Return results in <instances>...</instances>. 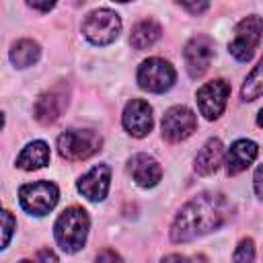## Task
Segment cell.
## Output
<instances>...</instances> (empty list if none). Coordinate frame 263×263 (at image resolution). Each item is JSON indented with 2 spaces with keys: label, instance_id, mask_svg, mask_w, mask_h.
Returning a JSON list of instances; mask_svg holds the SVG:
<instances>
[{
  "label": "cell",
  "instance_id": "obj_18",
  "mask_svg": "<svg viewBox=\"0 0 263 263\" xmlns=\"http://www.w3.org/2000/svg\"><path fill=\"white\" fill-rule=\"evenodd\" d=\"M49 162V146L41 140L27 144L16 156V166L23 171H37Z\"/></svg>",
  "mask_w": 263,
  "mask_h": 263
},
{
  "label": "cell",
  "instance_id": "obj_25",
  "mask_svg": "<svg viewBox=\"0 0 263 263\" xmlns=\"http://www.w3.org/2000/svg\"><path fill=\"white\" fill-rule=\"evenodd\" d=\"M95 263H121V257H119V253L115 249H103L97 255Z\"/></svg>",
  "mask_w": 263,
  "mask_h": 263
},
{
  "label": "cell",
  "instance_id": "obj_17",
  "mask_svg": "<svg viewBox=\"0 0 263 263\" xmlns=\"http://www.w3.org/2000/svg\"><path fill=\"white\" fill-rule=\"evenodd\" d=\"M160 35H162L160 25L154 18H144V21L134 25V29L129 33V43H132L134 49L144 51V49L152 47L160 39Z\"/></svg>",
  "mask_w": 263,
  "mask_h": 263
},
{
  "label": "cell",
  "instance_id": "obj_29",
  "mask_svg": "<svg viewBox=\"0 0 263 263\" xmlns=\"http://www.w3.org/2000/svg\"><path fill=\"white\" fill-rule=\"evenodd\" d=\"M257 123H259V127H263V109L259 111V117H257Z\"/></svg>",
  "mask_w": 263,
  "mask_h": 263
},
{
  "label": "cell",
  "instance_id": "obj_6",
  "mask_svg": "<svg viewBox=\"0 0 263 263\" xmlns=\"http://www.w3.org/2000/svg\"><path fill=\"white\" fill-rule=\"evenodd\" d=\"M60 191L58 185L51 181H35L27 183L18 189V201L27 214L33 216H45L49 214L58 203Z\"/></svg>",
  "mask_w": 263,
  "mask_h": 263
},
{
  "label": "cell",
  "instance_id": "obj_16",
  "mask_svg": "<svg viewBox=\"0 0 263 263\" xmlns=\"http://www.w3.org/2000/svg\"><path fill=\"white\" fill-rule=\"evenodd\" d=\"M222 158H224V146H222V142H220L218 138H210V140L201 146V150L197 152L193 168H195V173L201 175V177L212 175V173H216L218 166L222 164Z\"/></svg>",
  "mask_w": 263,
  "mask_h": 263
},
{
  "label": "cell",
  "instance_id": "obj_4",
  "mask_svg": "<svg viewBox=\"0 0 263 263\" xmlns=\"http://www.w3.org/2000/svg\"><path fill=\"white\" fill-rule=\"evenodd\" d=\"M121 18L109 8H97L86 14L82 23V33L92 45H109L119 37Z\"/></svg>",
  "mask_w": 263,
  "mask_h": 263
},
{
  "label": "cell",
  "instance_id": "obj_15",
  "mask_svg": "<svg viewBox=\"0 0 263 263\" xmlns=\"http://www.w3.org/2000/svg\"><path fill=\"white\" fill-rule=\"evenodd\" d=\"M257 154H259V148L253 140H236L226 152V173L238 175L247 171L257 158Z\"/></svg>",
  "mask_w": 263,
  "mask_h": 263
},
{
  "label": "cell",
  "instance_id": "obj_2",
  "mask_svg": "<svg viewBox=\"0 0 263 263\" xmlns=\"http://www.w3.org/2000/svg\"><path fill=\"white\" fill-rule=\"evenodd\" d=\"M88 226H90V220H88V214L78 208V205H72L68 210H64L55 224H53V236H55V242L60 245L62 251L66 253H76L84 247L86 242V236H88Z\"/></svg>",
  "mask_w": 263,
  "mask_h": 263
},
{
  "label": "cell",
  "instance_id": "obj_13",
  "mask_svg": "<svg viewBox=\"0 0 263 263\" xmlns=\"http://www.w3.org/2000/svg\"><path fill=\"white\" fill-rule=\"evenodd\" d=\"M111 168L109 164H97L78 179V191L88 201H103L109 193Z\"/></svg>",
  "mask_w": 263,
  "mask_h": 263
},
{
  "label": "cell",
  "instance_id": "obj_9",
  "mask_svg": "<svg viewBox=\"0 0 263 263\" xmlns=\"http://www.w3.org/2000/svg\"><path fill=\"white\" fill-rule=\"evenodd\" d=\"M197 127L195 113L185 105H175L164 111L162 115V138L168 142H183L187 140Z\"/></svg>",
  "mask_w": 263,
  "mask_h": 263
},
{
  "label": "cell",
  "instance_id": "obj_3",
  "mask_svg": "<svg viewBox=\"0 0 263 263\" xmlns=\"http://www.w3.org/2000/svg\"><path fill=\"white\" fill-rule=\"evenodd\" d=\"M101 146L103 138L95 129H66L58 138V152L70 162L90 158L101 150Z\"/></svg>",
  "mask_w": 263,
  "mask_h": 263
},
{
  "label": "cell",
  "instance_id": "obj_7",
  "mask_svg": "<svg viewBox=\"0 0 263 263\" xmlns=\"http://www.w3.org/2000/svg\"><path fill=\"white\" fill-rule=\"evenodd\" d=\"M175 78V68L162 58H148L138 68V84L148 92H166Z\"/></svg>",
  "mask_w": 263,
  "mask_h": 263
},
{
  "label": "cell",
  "instance_id": "obj_14",
  "mask_svg": "<svg viewBox=\"0 0 263 263\" xmlns=\"http://www.w3.org/2000/svg\"><path fill=\"white\" fill-rule=\"evenodd\" d=\"M127 168H129V175L132 179L140 185V187H154L158 185V181L162 179V168L160 164L148 156V154H134L127 162Z\"/></svg>",
  "mask_w": 263,
  "mask_h": 263
},
{
  "label": "cell",
  "instance_id": "obj_27",
  "mask_svg": "<svg viewBox=\"0 0 263 263\" xmlns=\"http://www.w3.org/2000/svg\"><path fill=\"white\" fill-rule=\"evenodd\" d=\"M253 187H255L257 197H261V199H263V164H259V166H257V171H255V177H253Z\"/></svg>",
  "mask_w": 263,
  "mask_h": 263
},
{
  "label": "cell",
  "instance_id": "obj_10",
  "mask_svg": "<svg viewBox=\"0 0 263 263\" xmlns=\"http://www.w3.org/2000/svg\"><path fill=\"white\" fill-rule=\"evenodd\" d=\"M228 95H230V84L226 80H212V82H205L199 90H197V107H199V113L205 117V119H218L224 109H226V101H228Z\"/></svg>",
  "mask_w": 263,
  "mask_h": 263
},
{
  "label": "cell",
  "instance_id": "obj_23",
  "mask_svg": "<svg viewBox=\"0 0 263 263\" xmlns=\"http://www.w3.org/2000/svg\"><path fill=\"white\" fill-rule=\"evenodd\" d=\"M160 263H210L203 255H193V257H187V255H179V253H173V255H166Z\"/></svg>",
  "mask_w": 263,
  "mask_h": 263
},
{
  "label": "cell",
  "instance_id": "obj_21",
  "mask_svg": "<svg viewBox=\"0 0 263 263\" xmlns=\"http://www.w3.org/2000/svg\"><path fill=\"white\" fill-rule=\"evenodd\" d=\"M232 261L234 263H253L255 261V242H253V238H242L236 245Z\"/></svg>",
  "mask_w": 263,
  "mask_h": 263
},
{
  "label": "cell",
  "instance_id": "obj_11",
  "mask_svg": "<svg viewBox=\"0 0 263 263\" xmlns=\"http://www.w3.org/2000/svg\"><path fill=\"white\" fill-rule=\"evenodd\" d=\"M185 66L191 78H199L208 72L212 58H214V39L208 35H195L189 39L183 51Z\"/></svg>",
  "mask_w": 263,
  "mask_h": 263
},
{
  "label": "cell",
  "instance_id": "obj_22",
  "mask_svg": "<svg viewBox=\"0 0 263 263\" xmlns=\"http://www.w3.org/2000/svg\"><path fill=\"white\" fill-rule=\"evenodd\" d=\"M18 263H60V261H58V255H55L51 249H39V251L35 253V257L23 259V261H18Z\"/></svg>",
  "mask_w": 263,
  "mask_h": 263
},
{
  "label": "cell",
  "instance_id": "obj_1",
  "mask_svg": "<svg viewBox=\"0 0 263 263\" xmlns=\"http://www.w3.org/2000/svg\"><path fill=\"white\" fill-rule=\"evenodd\" d=\"M230 214L228 201L220 193H199L191 197L177 214L171 226L173 242H189L212 230H218Z\"/></svg>",
  "mask_w": 263,
  "mask_h": 263
},
{
  "label": "cell",
  "instance_id": "obj_5",
  "mask_svg": "<svg viewBox=\"0 0 263 263\" xmlns=\"http://www.w3.org/2000/svg\"><path fill=\"white\" fill-rule=\"evenodd\" d=\"M261 39H263V18L257 14H249L236 25L234 37L228 43V51L234 55V60L249 62L255 55V49L259 47Z\"/></svg>",
  "mask_w": 263,
  "mask_h": 263
},
{
  "label": "cell",
  "instance_id": "obj_20",
  "mask_svg": "<svg viewBox=\"0 0 263 263\" xmlns=\"http://www.w3.org/2000/svg\"><path fill=\"white\" fill-rule=\"evenodd\" d=\"M263 95V58L261 62L253 68V72L247 76L245 84H242V90H240V97L245 101H255Z\"/></svg>",
  "mask_w": 263,
  "mask_h": 263
},
{
  "label": "cell",
  "instance_id": "obj_24",
  "mask_svg": "<svg viewBox=\"0 0 263 263\" xmlns=\"http://www.w3.org/2000/svg\"><path fill=\"white\" fill-rule=\"evenodd\" d=\"M2 222H4V240H2V249H6L8 247V242H10V236H12V230H14V218L10 216V212L8 210H4L2 212Z\"/></svg>",
  "mask_w": 263,
  "mask_h": 263
},
{
  "label": "cell",
  "instance_id": "obj_8",
  "mask_svg": "<svg viewBox=\"0 0 263 263\" xmlns=\"http://www.w3.org/2000/svg\"><path fill=\"white\" fill-rule=\"evenodd\" d=\"M68 84L60 82L55 86H51L49 90L41 92L33 105V117L41 123V125H49L53 121L60 119V115L64 113V109L68 107Z\"/></svg>",
  "mask_w": 263,
  "mask_h": 263
},
{
  "label": "cell",
  "instance_id": "obj_12",
  "mask_svg": "<svg viewBox=\"0 0 263 263\" xmlns=\"http://www.w3.org/2000/svg\"><path fill=\"white\" fill-rule=\"evenodd\" d=\"M123 127L127 129L129 136L134 138H144L152 129V107L144 99H132L121 115Z\"/></svg>",
  "mask_w": 263,
  "mask_h": 263
},
{
  "label": "cell",
  "instance_id": "obj_28",
  "mask_svg": "<svg viewBox=\"0 0 263 263\" xmlns=\"http://www.w3.org/2000/svg\"><path fill=\"white\" fill-rule=\"evenodd\" d=\"M29 8H35V10H43V12H47V10H51V8H53V2H47V4H39V2H29Z\"/></svg>",
  "mask_w": 263,
  "mask_h": 263
},
{
  "label": "cell",
  "instance_id": "obj_26",
  "mask_svg": "<svg viewBox=\"0 0 263 263\" xmlns=\"http://www.w3.org/2000/svg\"><path fill=\"white\" fill-rule=\"evenodd\" d=\"M179 6H181V8H185V10H189L191 14H201L203 10H208V8H210V4H208V2H179Z\"/></svg>",
  "mask_w": 263,
  "mask_h": 263
},
{
  "label": "cell",
  "instance_id": "obj_19",
  "mask_svg": "<svg viewBox=\"0 0 263 263\" xmlns=\"http://www.w3.org/2000/svg\"><path fill=\"white\" fill-rule=\"evenodd\" d=\"M39 55H41V47L33 39H18L10 47V62L14 68H29L37 64Z\"/></svg>",
  "mask_w": 263,
  "mask_h": 263
}]
</instances>
